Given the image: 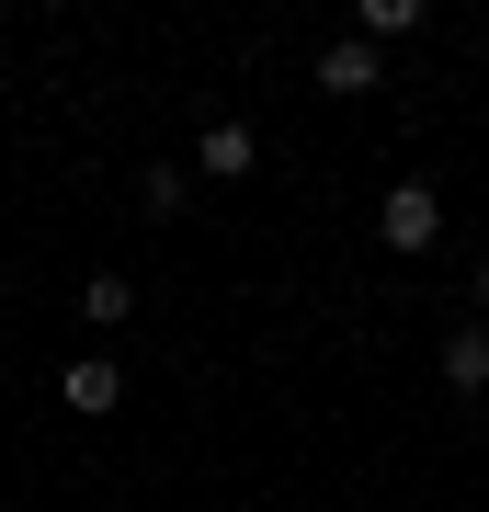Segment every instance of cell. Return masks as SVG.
I'll return each instance as SVG.
<instances>
[{"mask_svg":"<svg viewBox=\"0 0 489 512\" xmlns=\"http://www.w3.org/2000/svg\"><path fill=\"white\" fill-rule=\"evenodd\" d=\"M376 239H387L399 262H421V251L444 239V194H433V183H387V194H376Z\"/></svg>","mask_w":489,"mask_h":512,"instance_id":"1","label":"cell"},{"mask_svg":"<svg viewBox=\"0 0 489 512\" xmlns=\"http://www.w3.org/2000/svg\"><path fill=\"white\" fill-rule=\"evenodd\" d=\"M251 171H262V137L239 126V114H217V126L194 137V183H251Z\"/></svg>","mask_w":489,"mask_h":512,"instance_id":"2","label":"cell"},{"mask_svg":"<svg viewBox=\"0 0 489 512\" xmlns=\"http://www.w3.org/2000/svg\"><path fill=\"white\" fill-rule=\"evenodd\" d=\"M57 399L91 410V421H103V410H126V365H114V353H80V365L57 376Z\"/></svg>","mask_w":489,"mask_h":512,"instance_id":"3","label":"cell"},{"mask_svg":"<svg viewBox=\"0 0 489 512\" xmlns=\"http://www.w3.org/2000/svg\"><path fill=\"white\" fill-rule=\"evenodd\" d=\"M376 69H387V46H364V35H342V46H319V92H376Z\"/></svg>","mask_w":489,"mask_h":512,"instance_id":"4","label":"cell"},{"mask_svg":"<svg viewBox=\"0 0 489 512\" xmlns=\"http://www.w3.org/2000/svg\"><path fill=\"white\" fill-rule=\"evenodd\" d=\"M433 365H444V387H455V399H489V330L467 319V330H455V342L433 353Z\"/></svg>","mask_w":489,"mask_h":512,"instance_id":"5","label":"cell"},{"mask_svg":"<svg viewBox=\"0 0 489 512\" xmlns=\"http://www.w3.org/2000/svg\"><path fill=\"white\" fill-rule=\"evenodd\" d=\"M80 319H91V330H126V319H137V274H91V285H80Z\"/></svg>","mask_w":489,"mask_h":512,"instance_id":"6","label":"cell"},{"mask_svg":"<svg viewBox=\"0 0 489 512\" xmlns=\"http://www.w3.org/2000/svg\"><path fill=\"white\" fill-rule=\"evenodd\" d=\"M353 35H364V46H399V35H421V0H364V12H353Z\"/></svg>","mask_w":489,"mask_h":512,"instance_id":"7","label":"cell"},{"mask_svg":"<svg viewBox=\"0 0 489 512\" xmlns=\"http://www.w3.org/2000/svg\"><path fill=\"white\" fill-rule=\"evenodd\" d=\"M137 205H148V217H182V205H194V171L148 160V171H137Z\"/></svg>","mask_w":489,"mask_h":512,"instance_id":"8","label":"cell"},{"mask_svg":"<svg viewBox=\"0 0 489 512\" xmlns=\"http://www.w3.org/2000/svg\"><path fill=\"white\" fill-rule=\"evenodd\" d=\"M467 308H478V330H489V262H478V274H467Z\"/></svg>","mask_w":489,"mask_h":512,"instance_id":"9","label":"cell"}]
</instances>
